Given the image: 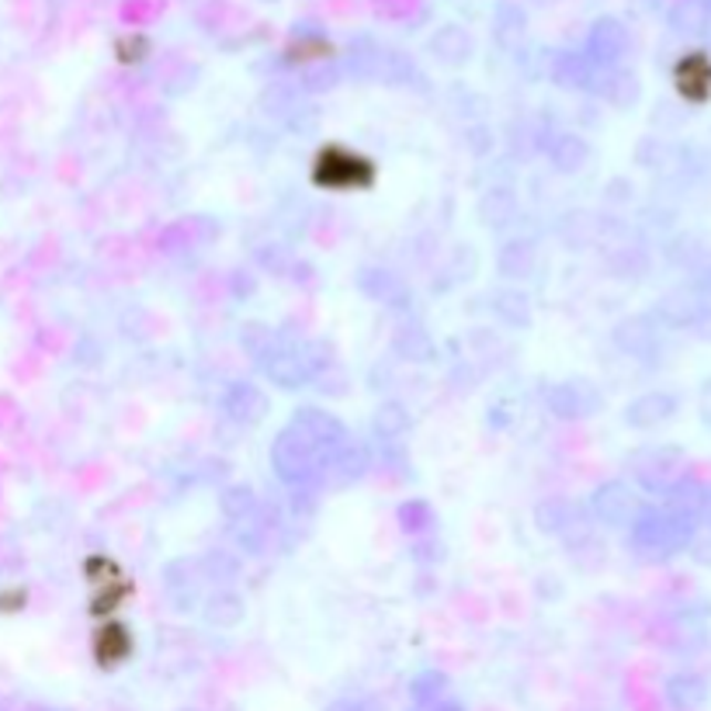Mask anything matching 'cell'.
I'll return each instance as SVG.
<instances>
[{
    "mask_svg": "<svg viewBox=\"0 0 711 711\" xmlns=\"http://www.w3.org/2000/svg\"><path fill=\"white\" fill-rule=\"evenodd\" d=\"M312 177H316V184H323L330 192H358L375 181V167H372V161H364V156H358L344 146H327L320 153V161H316Z\"/></svg>",
    "mask_w": 711,
    "mask_h": 711,
    "instance_id": "6da1fadb",
    "label": "cell"
},
{
    "mask_svg": "<svg viewBox=\"0 0 711 711\" xmlns=\"http://www.w3.org/2000/svg\"><path fill=\"white\" fill-rule=\"evenodd\" d=\"M673 91L688 104H708L711 101V56L704 49H691L673 63Z\"/></svg>",
    "mask_w": 711,
    "mask_h": 711,
    "instance_id": "7a4b0ae2",
    "label": "cell"
},
{
    "mask_svg": "<svg viewBox=\"0 0 711 711\" xmlns=\"http://www.w3.org/2000/svg\"><path fill=\"white\" fill-rule=\"evenodd\" d=\"M128 649H133V639H128V628L122 625H104L97 631V642H94V652H97V663L101 667H115L122 663Z\"/></svg>",
    "mask_w": 711,
    "mask_h": 711,
    "instance_id": "3957f363",
    "label": "cell"
},
{
    "mask_svg": "<svg viewBox=\"0 0 711 711\" xmlns=\"http://www.w3.org/2000/svg\"><path fill=\"white\" fill-rule=\"evenodd\" d=\"M150 52V42L143 39V35H125V39H118V60L122 63H140L143 56Z\"/></svg>",
    "mask_w": 711,
    "mask_h": 711,
    "instance_id": "277c9868",
    "label": "cell"
}]
</instances>
